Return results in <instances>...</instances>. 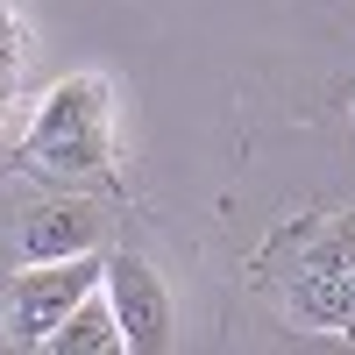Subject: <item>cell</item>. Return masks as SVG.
Wrapping results in <instances>:
<instances>
[{
	"label": "cell",
	"mask_w": 355,
	"mask_h": 355,
	"mask_svg": "<svg viewBox=\"0 0 355 355\" xmlns=\"http://www.w3.org/2000/svg\"><path fill=\"white\" fill-rule=\"evenodd\" d=\"M28 157L57 178H85L107 164V85L100 78H64L43 100L36 128H28Z\"/></svg>",
	"instance_id": "cell-1"
},
{
	"label": "cell",
	"mask_w": 355,
	"mask_h": 355,
	"mask_svg": "<svg viewBox=\"0 0 355 355\" xmlns=\"http://www.w3.org/2000/svg\"><path fill=\"white\" fill-rule=\"evenodd\" d=\"M100 270H107V256H57V263H28V270H15L8 299H0L8 334L43 348V341L71 320V306L100 284Z\"/></svg>",
	"instance_id": "cell-2"
},
{
	"label": "cell",
	"mask_w": 355,
	"mask_h": 355,
	"mask_svg": "<svg viewBox=\"0 0 355 355\" xmlns=\"http://www.w3.org/2000/svg\"><path fill=\"white\" fill-rule=\"evenodd\" d=\"M100 284H107V299H114V320H121L128 348H142V355L171 348V291L157 284V270L135 249H114L107 270H100Z\"/></svg>",
	"instance_id": "cell-3"
},
{
	"label": "cell",
	"mask_w": 355,
	"mask_h": 355,
	"mask_svg": "<svg viewBox=\"0 0 355 355\" xmlns=\"http://www.w3.org/2000/svg\"><path fill=\"white\" fill-rule=\"evenodd\" d=\"M291 313H299L306 327H320V334H355V270L327 242H320L299 263V277H291Z\"/></svg>",
	"instance_id": "cell-4"
},
{
	"label": "cell",
	"mask_w": 355,
	"mask_h": 355,
	"mask_svg": "<svg viewBox=\"0 0 355 355\" xmlns=\"http://www.w3.org/2000/svg\"><path fill=\"white\" fill-rule=\"evenodd\" d=\"M21 263H57V256H100V206L85 199H43L21 220Z\"/></svg>",
	"instance_id": "cell-5"
},
{
	"label": "cell",
	"mask_w": 355,
	"mask_h": 355,
	"mask_svg": "<svg viewBox=\"0 0 355 355\" xmlns=\"http://www.w3.org/2000/svg\"><path fill=\"white\" fill-rule=\"evenodd\" d=\"M50 355H121L128 334H121V320H114V299H107V284H93L85 299L71 306V320L43 341Z\"/></svg>",
	"instance_id": "cell-6"
},
{
	"label": "cell",
	"mask_w": 355,
	"mask_h": 355,
	"mask_svg": "<svg viewBox=\"0 0 355 355\" xmlns=\"http://www.w3.org/2000/svg\"><path fill=\"white\" fill-rule=\"evenodd\" d=\"M8 85H15V28L0 21V100H8Z\"/></svg>",
	"instance_id": "cell-7"
},
{
	"label": "cell",
	"mask_w": 355,
	"mask_h": 355,
	"mask_svg": "<svg viewBox=\"0 0 355 355\" xmlns=\"http://www.w3.org/2000/svg\"><path fill=\"white\" fill-rule=\"evenodd\" d=\"M327 249H334V256L348 263V270H355V220H341V227L327 234Z\"/></svg>",
	"instance_id": "cell-8"
}]
</instances>
